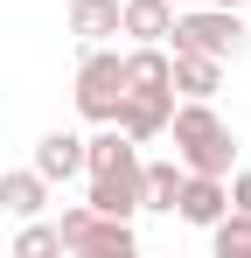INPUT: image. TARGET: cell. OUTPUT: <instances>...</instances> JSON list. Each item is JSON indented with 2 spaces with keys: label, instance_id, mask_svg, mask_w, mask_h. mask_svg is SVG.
I'll return each mask as SVG.
<instances>
[{
  "label": "cell",
  "instance_id": "cell-11",
  "mask_svg": "<svg viewBox=\"0 0 251 258\" xmlns=\"http://www.w3.org/2000/svg\"><path fill=\"white\" fill-rule=\"evenodd\" d=\"M0 210H7V216H21V223H28V216H42V210H49V181H42L35 168L0 174Z\"/></svg>",
  "mask_w": 251,
  "mask_h": 258
},
{
  "label": "cell",
  "instance_id": "cell-6",
  "mask_svg": "<svg viewBox=\"0 0 251 258\" xmlns=\"http://www.w3.org/2000/svg\"><path fill=\"white\" fill-rule=\"evenodd\" d=\"M223 210H230V188H223V174H181V196H174V210H167V216H181V223L209 230Z\"/></svg>",
  "mask_w": 251,
  "mask_h": 258
},
{
  "label": "cell",
  "instance_id": "cell-9",
  "mask_svg": "<svg viewBox=\"0 0 251 258\" xmlns=\"http://www.w3.org/2000/svg\"><path fill=\"white\" fill-rule=\"evenodd\" d=\"M167 84L181 91V98H216L223 63H216V56H196V49H174V56H167Z\"/></svg>",
  "mask_w": 251,
  "mask_h": 258
},
{
  "label": "cell",
  "instance_id": "cell-12",
  "mask_svg": "<svg viewBox=\"0 0 251 258\" xmlns=\"http://www.w3.org/2000/svg\"><path fill=\"white\" fill-rule=\"evenodd\" d=\"M181 161H140V210H174L181 196Z\"/></svg>",
  "mask_w": 251,
  "mask_h": 258
},
{
  "label": "cell",
  "instance_id": "cell-8",
  "mask_svg": "<svg viewBox=\"0 0 251 258\" xmlns=\"http://www.w3.org/2000/svg\"><path fill=\"white\" fill-rule=\"evenodd\" d=\"M35 174L49 181V188L70 181V174H84V140H77V133H63V126L42 133V140H35Z\"/></svg>",
  "mask_w": 251,
  "mask_h": 258
},
{
  "label": "cell",
  "instance_id": "cell-15",
  "mask_svg": "<svg viewBox=\"0 0 251 258\" xmlns=\"http://www.w3.org/2000/svg\"><path fill=\"white\" fill-rule=\"evenodd\" d=\"M49 251H63L56 223H42V216H28V223H21V237H14V258H49Z\"/></svg>",
  "mask_w": 251,
  "mask_h": 258
},
{
  "label": "cell",
  "instance_id": "cell-3",
  "mask_svg": "<svg viewBox=\"0 0 251 258\" xmlns=\"http://www.w3.org/2000/svg\"><path fill=\"white\" fill-rule=\"evenodd\" d=\"M167 42H174V49H196V56H216V63H230V56H244V21H237V7H196V14H174Z\"/></svg>",
  "mask_w": 251,
  "mask_h": 258
},
{
  "label": "cell",
  "instance_id": "cell-16",
  "mask_svg": "<svg viewBox=\"0 0 251 258\" xmlns=\"http://www.w3.org/2000/svg\"><path fill=\"white\" fill-rule=\"evenodd\" d=\"M223 188H230V210H251V168L244 174H223Z\"/></svg>",
  "mask_w": 251,
  "mask_h": 258
},
{
  "label": "cell",
  "instance_id": "cell-14",
  "mask_svg": "<svg viewBox=\"0 0 251 258\" xmlns=\"http://www.w3.org/2000/svg\"><path fill=\"white\" fill-rule=\"evenodd\" d=\"M209 244H216V258H251V210H223L209 223Z\"/></svg>",
  "mask_w": 251,
  "mask_h": 258
},
{
  "label": "cell",
  "instance_id": "cell-7",
  "mask_svg": "<svg viewBox=\"0 0 251 258\" xmlns=\"http://www.w3.org/2000/svg\"><path fill=\"white\" fill-rule=\"evenodd\" d=\"M167 112H174V98H167V91H126L112 126H119L126 140H140V147H147V140H161V133H167Z\"/></svg>",
  "mask_w": 251,
  "mask_h": 258
},
{
  "label": "cell",
  "instance_id": "cell-13",
  "mask_svg": "<svg viewBox=\"0 0 251 258\" xmlns=\"http://www.w3.org/2000/svg\"><path fill=\"white\" fill-rule=\"evenodd\" d=\"M70 35L84 49L105 42V35H119V0H70Z\"/></svg>",
  "mask_w": 251,
  "mask_h": 258
},
{
  "label": "cell",
  "instance_id": "cell-17",
  "mask_svg": "<svg viewBox=\"0 0 251 258\" xmlns=\"http://www.w3.org/2000/svg\"><path fill=\"white\" fill-rule=\"evenodd\" d=\"M209 7H244V0H209Z\"/></svg>",
  "mask_w": 251,
  "mask_h": 258
},
{
  "label": "cell",
  "instance_id": "cell-5",
  "mask_svg": "<svg viewBox=\"0 0 251 258\" xmlns=\"http://www.w3.org/2000/svg\"><path fill=\"white\" fill-rule=\"evenodd\" d=\"M84 203H91V210H105V216H126V223H133V210H140V154H126V161H112V168H98Z\"/></svg>",
  "mask_w": 251,
  "mask_h": 258
},
{
  "label": "cell",
  "instance_id": "cell-1",
  "mask_svg": "<svg viewBox=\"0 0 251 258\" xmlns=\"http://www.w3.org/2000/svg\"><path fill=\"white\" fill-rule=\"evenodd\" d=\"M167 133H174V161H181L189 174H230V161H237V133L216 119L209 98H181V105L167 112Z\"/></svg>",
  "mask_w": 251,
  "mask_h": 258
},
{
  "label": "cell",
  "instance_id": "cell-10",
  "mask_svg": "<svg viewBox=\"0 0 251 258\" xmlns=\"http://www.w3.org/2000/svg\"><path fill=\"white\" fill-rule=\"evenodd\" d=\"M167 28H174V0H119V35L167 42Z\"/></svg>",
  "mask_w": 251,
  "mask_h": 258
},
{
  "label": "cell",
  "instance_id": "cell-4",
  "mask_svg": "<svg viewBox=\"0 0 251 258\" xmlns=\"http://www.w3.org/2000/svg\"><path fill=\"white\" fill-rule=\"evenodd\" d=\"M119 98H126V70H119V49L91 42L77 63V112L91 126H112L119 119Z\"/></svg>",
  "mask_w": 251,
  "mask_h": 258
},
{
  "label": "cell",
  "instance_id": "cell-2",
  "mask_svg": "<svg viewBox=\"0 0 251 258\" xmlns=\"http://www.w3.org/2000/svg\"><path fill=\"white\" fill-rule=\"evenodd\" d=\"M56 237H63V251H77V258H126L133 251V223L91 210V203H77V210L56 216Z\"/></svg>",
  "mask_w": 251,
  "mask_h": 258
}]
</instances>
